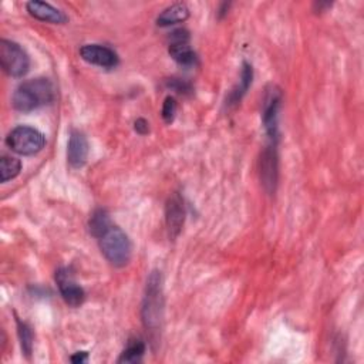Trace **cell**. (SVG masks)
I'll list each match as a JSON object with an SVG mask.
<instances>
[{"instance_id": "1", "label": "cell", "mask_w": 364, "mask_h": 364, "mask_svg": "<svg viewBox=\"0 0 364 364\" xmlns=\"http://www.w3.org/2000/svg\"><path fill=\"white\" fill-rule=\"evenodd\" d=\"M55 100V89L47 79H33L22 83L12 98L13 107L18 111L29 113L42 106L50 104Z\"/></svg>"}, {"instance_id": "2", "label": "cell", "mask_w": 364, "mask_h": 364, "mask_svg": "<svg viewBox=\"0 0 364 364\" xmlns=\"http://www.w3.org/2000/svg\"><path fill=\"white\" fill-rule=\"evenodd\" d=\"M164 297H162V276L159 272H152L147 280L145 296L142 302V322L151 333L158 331L162 322Z\"/></svg>"}, {"instance_id": "3", "label": "cell", "mask_w": 364, "mask_h": 364, "mask_svg": "<svg viewBox=\"0 0 364 364\" xmlns=\"http://www.w3.org/2000/svg\"><path fill=\"white\" fill-rule=\"evenodd\" d=\"M98 239L101 252L111 265L123 268L130 262L132 248L130 238L123 229L111 225Z\"/></svg>"}, {"instance_id": "4", "label": "cell", "mask_w": 364, "mask_h": 364, "mask_svg": "<svg viewBox=\"0 0 364 364\" xmlns=\"http://www.w3.org/2000/svg\"><path fill=\"white\" fill-rule=\"evenodd\" d=\"M8 147L21 155H35L46 145L45 135L36 128L19 125L13 128L6 137Z\"/></svg>"}, {"instance_id": "5", "label": "cell", "mask_w": 364, "mask_h": 364, "mask_svg": "<svg viewBox=\"0 0 364 364\" xmlns=\"http://www.w3.org/2000/svg\"><path fill=\"white\" fill-rule=\"evenodd\" d=\"M0 64H2V69L8 76L21 79L28 74L30 69V59L21 45L4 39L0 43Z\"/></svg>"}, {"instance_id": "6", "label": "cell", "mask_w": 364, "mask_h": 364, "mask_svg": "<svg viewBox=\"0 0 364 364\" xmlns=\"http://www.w3.org/2000/svg\"><path fill=\"white\" fill-rule=\"evenodd\" d=\"M282 106V91L278 86H268L265 97H263V110H262V121L265 125V131L269 137L271 144H276L279 141V111Z\"/></svg>"}, {"instance_id": "7", "label": "cell", "mask_w": 364, "mask_h": 364, "mask_svg": "<svg viewBox=\"0 0 364 364\" xmlns=\"http://www.w3.org/2000/svg\"><path fill=\"white\" fill-rule=\"evenodd\" d=\"M261 182L266 193L272 194L278 186V151L276 144H269L261 155L259 161Z\"/></svg>"}, {"instance_id": "8", "label": "cell", "mask_w": 364, "mask_h": 364, "mask_svg": "<svg viewBox=\"0 0 364 364\" xmlns=\"http://www.w3.org/2000/svg\"><path fill=\"white\" fill-rule=\"evenodd\" d=\"M56 282L64 302L72 307H79L86 299L83 288L74 280L72 272L67 268H62L56 272Z\"/></svg>"}, {"instance_id": "9", "label": "cell", "mask_w": 364, "mask_h": 364, "mask_svg": "<svg viewBox=\"0 0 364 364\" xmlns=\"http://www.w3.org/2000/svg\"><path fill=\"white\" fill-rule=\"evenodd\" d=\"M165 221L169 239H175L181 234L186 222V205L179 194L169 197L165 207Z\"/></svg>"}, {"instance_id": "10", "label": "cell", "mask_w": 364, "mask_h": 364, "mask_svg": "<svg viewBox=\"0 0 364 364\" xmlns=\"http://www.w3.org/2000/svg\"><path fill=\"white\" fill-rule=\"evenodd\" d=\"M80 56L84 62L103 69H114L118 64L117 53L101 45H84L80 49Z\"/></svg>"}, {"instance_id": "11", "label": "cell", "mask_w": 364, "mask_h": 364, "mask_svg": "<svg viewBox=\"0 0 364 364\" xmlns=\"http://www.w3.org/2000/svg\"><path fill=\"white\" fill-rule=\"evenodd\" d=\"M89 157V141L86 135L79 130H72L69 145H67V159L73 168H81Z\"/></svg>"}, {"instance_id": "12", "label": "cell", "mask_w": 364, "mask_h": 364, "mask_svg": "<svg viewBox=\"0 0 364 364\" xmlns=\"http://www.w3.org/2000/svg\"><path fill=\"white\" fill-rule=\"evenodd\" d=\"M28 12L38 21L55 23V25H63L67 22V18L63 12L53 8L50 4L40 2V0H32L26 5Z\"/></svg>"}, {"instance_id": "13", "label": "cell", "mask_w": 364, "mask_h": 364, "mask_svg": "<svg viewBox=\"0 0 364 364\" xmlns=\"http://www.w3.org/2000/svg\"><path fill=\"white\" fill-rule=\"evenodd\" d=\"M190 18V9L186 4H174L168 6L162 13L157 18V25L161 28H166L171 25L182 23Z\"/></svg>"}, {"instance_id": "14", "label": "cell", "mask_w": 364, "mask_h": 364, "mask_svg": "<svg viewBox=\"0 0 364 364\" xmlns=\"http://www.w3.org/2000/svg\"><path fill=\"white\" fill-rule=\"evenodd\" d=\"M169 56L181 66H195L197 64V55L195 52L191 49L190 42H175V43H169Z\"/></svg>"}, {"instance_id": "15", "label": "cell", "mask_w": 364, "mask_h": 364, "mask_svg": "<svg viewBox=\"0 0 364 364\" xmlns=\"http://www.w3.org/2000/svg\"><path fill=\"white\" fill-rule=\"evenodd\" d=\"M252 79H254V70L252 66L249 63H244L242 66V73H241V81L239 84L232 90L231 96H229V104H237L242 100V97L246 94L248 89L252 84Z\"/></svg>"}, {"instance_id": "16", "label": "cell", "mask_w": 364, "mask_h": 364, "mask_svg": "<svg viewBox=\"0 0 364 364\" xmlns=\"http://www.w3.org/2000/svg\"><path fill=\"white\" fill-rule=\"evenodd\" d=\"M145 353V343L140 339H131L124 348L121 357L118 358V363H138L141 361L142 356Z\"/></svg>"}, {"instance_id": "17", "label": "cell", "mask_w": 364, "mask_h": 364, "mask_svg": "<svg viewBox=\"0 0 364 364\" xmlns=\"http://www.w3.org/2000/svg\"><path fill=\"white\" fill-rule=\"evenodd\" d=\"M22 171V162L13 157H2L0 159V179L2 182H8L15 179Z\"/></svg>"}, {"instance_id": "18", "label": "cell", "mask_w": 364, "mask_h": 364, "mask_svg": "<svg viewBox=\"0 0 364 364\" xmlns=\"http://www.w3.org/2000/svg\"><path fill=\"white\" fill-rule=\"evenodd\" d=\"M89 227H90V232L96 238H100L111 227V221H110V217H108L107 211L106 210L94 211L91 218H90Z\"/></svg>"}, {"instance_id": "19", "label": "cell", "mask_w": 364, "mask_h": 364, "mask_svg": "<svg viewBox=\"0 0 364 364\" xmlns=\"http://www.w3.org/2000/svg\"><path fill=\"white\" fill-rule=\"evenodd\" d=\"M18 331H19V337H21L22 350L28 357H30V354L33 351V340H35L32 327L28 323L18 320Z\"/></svg>"}, {"instance_id": "20", "label": "cell", "mask_w": 364, "mask_h": 364, "mask_svg": "<svg viewBox=\"0 0 364 364\" xmlns=\"http://www.w3.org/2000/svg\"><path fill=\"white\" fill-rule=\"evenodd\" d=\"M166 87L176 91L178 94H184V96H188L193 93V86L188 81L181 79H169L166 81Z\"/></svg>"}, {"instance_id": "21", "label": "cell", "mask_w": 364, "mask_h": 364, "mask_svg": "<svg viewBox=\"0 0 364 364\" xmlns=\"http://www.w3.org/2000/svg\"><path fill=\"white\" fill-rule=\"evenodd\" d=\"M176 101L174 97H166L162 106V118L166 124H171L176 115Z\"/></svg>"}, {"instance_id": "22", "label": "cell", "mask_w": 364, "mask_h": 364, "mask_svg": "<svg viewBox=\"0 0 364 364\" xmlns=\"http://www.w3.org/2000/svg\"><path fill=\"white\" fill-rule=\"evenodd\" d=\"M148 123L144 120V118H138L137 121H135V131L138 132V134H141V135H144V134H147L148 132Z\"/></svg>"}, {"instance_id": "23", "label": "cell", "mask_w": 364, "mask_h": 364, "mask_svg": "<svg viewBox=\"0 0 364 364\" xmlns=\"http://www.w3.org/2000/svg\"><path fill=\"white\" fill-rule=\"evenodd\" d=\"M70 360H72L73 363H76V364H80V363H86V361L89 360V354H87L86 351H79V353L73 354V356L70 357Z\"/></svg>"}]
</instances>
